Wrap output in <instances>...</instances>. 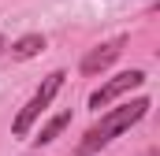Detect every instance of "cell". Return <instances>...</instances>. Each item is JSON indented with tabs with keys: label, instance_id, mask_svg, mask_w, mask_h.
<instances>
[{
	"label": "cell",
	"instance_id": "cell-4",
	"mask_svg": "<svg viewBox=\"0 0 160 156\" xmlns=\"http://www.w3.org/2000/svg\"><path fill=\"white\" fill-rule=\"evenodd\" d=\"M123 45H127V37H116V41H104V45L89 48L86 60H82V75H101L104 67H112V60L123 52Z\"/></svg>",
	"mask_w": 160,
	"mask_h": 156
},
{
	"label": "cell",
	"instance_id": "cell-7",
	"mask_svg": "<svg viewBox=\"0 0 160 156\" xmlns=\"http://www.w3.org/2000/svg\"><path fill=\"white\" fill-rule=\"evenodd\" d=\"M0 52H4V37H0Z\"/></svg>",
	"mask_w": 160,
	"mask_h": 156
},
{
	"label": "cell",
	"instance_id": "cell-3",
	"mask_svg": "<svg viewBox=\"0 0 160 156\" xmlns=\"http://www.w3.org/2000/svg\"><path fill=\"white\" fill-rule=\"evenodd\" d=\"M142 82H145V71H123V75L108 78V82H104V85H101V89L89 97V108H97V112H101V108H108L116 97L130 93V89H138Z\"/></svg>",
	"mask_w": 160,
	"mask_h": 156
},
{
	"label": "cell",
	"instance_id": "cell-2",
	"mask_svg": "<svg viewBox=\"0 0 160 156\" xmlns=\"http://www.w3.org/2000/svg\"><path fill=\"white\" fill-rule=\"evenodd\" d=\"M63 78H67L63 71H52V75H48V78H45V82L38 85V93L26 100V108L15 115V126H11V130H15V138H26V134H30L34 119H38V115H45V108L52 104V97L63 89Z\"/></svg>",
	"mask_w": 160,
	"mask_h": 156
},
{
	"label": "cell",
	"instance_id": "cell-5",
	"mask_svg": "<svg viewBox=\"0 0 160 156\" xmlns=\"http://www.w3.org/2000/svg\"><path fill=\"white\" fill-rule=\"evenodd\" d=\"M41 48H45V37L41 34H26V37H19L11 45V56L15 60H30V56H38Z\"/></svg>",
	"mask_w": 160,
	"mask_h": 156
},
{
	"label": "cell",
	"instance_id": "cell-8",
	"mask_svg": "<svg viewBox=\"0 0 160 156\" xmlns=\"http://www.w3.org/2000/svg\"><path fill=\"white\" fill-rule=\"evenodd\" d=\"M149 156H160V153H149Z\"/></svg>",
	"mask_w": 160,
	"mask_h": 156
},
{
	"label": "cell",
	"instance_id": "cell-1",
	"mask_svg": "<svg viewBox=\"0 0 160 156\" xmlns=\"http://www.w3.org/2000/svg\"><path fill=\"white\" fill-rule=\"evenodd\" d=\"M145 112H149V100H145V97H138V100H130V104H123V108H112L108 115H101V123H93V126L86 130V138H82V145H78V156L97 153L101 145H108L112 138H119L123 130H130Z\"/></svg>",
	"mask_w": 160,
	"mask_h": 156
},
{
	"label": "cell",
	"instance_id": "cell-6",
	"mask_svg": "<svg viewBox=\"0 0 160 156\" xmlns=\"http://www.w3.org/2000/svg\"><path fill=\"white\" fill-rule=\"evenodd\" d=\"M67 123H71V112H60V115H52L45 126H41V134L34 138V141H38V145H48V141H56V138H60V130H63Z\"/></svg>",
	"mask_w": 160,
	"mask_h": 156
}]
</instances>
